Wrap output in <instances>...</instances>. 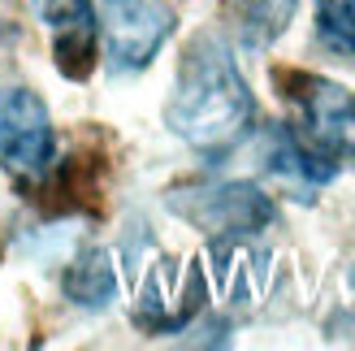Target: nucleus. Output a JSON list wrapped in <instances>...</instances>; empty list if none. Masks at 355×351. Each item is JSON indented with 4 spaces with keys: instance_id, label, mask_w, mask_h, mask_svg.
<instances>
[{
    "instance_id": "6",
    "label": "nucleus",
    "mask_w": 355,
    "mask_h": 351,
    "mask_svg": "<svg viewBox=\"0 0 355 351\" xmlns=\"http://www.w3.org/2000/svg\"><path fill=\"white\" fill-rule=\"evenodd\" d=\"M204 304V273L195 265H178V260H161L148 273L144 300H139V325L148 329H178L187 325Z\"/></svg>"
},
{
    "instance_id": "8",
    "label": "nucleus",
    "mask_w": 355,
    "mask_h": 351,
    "mask_svg": "<svg viewBox=\"0 0 355 351\" xmlns=\"http://www.w3.org/2000/svg\"><path fill=\"white\" fill-rule=\"evenodd\" d=\"M299 0H225V22L243 48H269L291 26Z\"/></svg>"
},
{
    "instance_id": "5",
    "label": "nucleus",
    "mask_w": 355,
    "mask_h": 351,
    "mask_svg": "<svg viewBox=\"0 0 355 351\" xmlns=\"http://www.w3.org/2000/svg\"><path fill=\"white\" fill-rule=\"evenodd\" d=\"M169 204L187 221L204 225L208 234H225V239L252 234V230H260V225L273 221V204L264 200L256 187H247V182H225V187L191 191V200L187 196H169Z\"/></svg>"
},
{
    "instance_id": "4",
    "label": "nucleus",
    "mask_w": 355,
    "mask_h": 351,
    "mask_svg": "<svg viewBox=\"0 0 355 351\" xmlns=\"http://www.w3.org/2000/svg\"><path fill=\"white\" fill-rule=\"evenodd\" d=\"M100 17L117 69H144L173 35V9L165 0H100Z\"/></svg>"
},
{
    "instance_id": "9",
    "label": "nucleus",
    "mask_w": 355,
    "mask_h": 351,
    "mask_svg": "<svg viewBox=\"0 0 355 351\" xmlns=\"http://www.w3.org/2000/svg\"><path fill=\"white\" fill-rule=\"evenodd\" d=\"M65 295L78 308H109V300L117 295V273L109 265L104 252H83L74 265L65 269Z\"/></svg>"
},
{
    "instance_id": "2",
    "label": "nucleus",
    "mask_w": 355,
    "mask_h": 351,
    "mask_svg": "<svg viewBox=\"0 0 355 351\" xmlns=\"http://www.w3.org/2000/svg\"><path fill=\"white\" fill-rule=\"evenodd\" d=\"M291 83V100L299 109V139L312 148L338 161V156L355 152V96L347 87L329 83V78H316V74H286Z\"/></svg>"
},
{
    "instance_id": "3",
    "label": "nucleus",
    "mask_w": 355,
    "mask_h": 351,
    "mask_svg": "<svg viewBox=\"0 0 355 351\" xmlns=\"http://www.w3.org/2000/svg\"><path fill=\"white\" fill-rule=\"evenodd\" d=\"M52 121L44 100L26 92V87H9L0 92V161L13 169L17 178H44L52 169Z\"/></svg>"
},
{
    "instance_id": "7",
    "label": "nucleus",
    "mask_w": 355,
    "mask_h": 351,
    "mask_svg": "<svg viewBox=\"0 0 355 351\" xmlns=\"http://www.w3.org/2000/svg\"><path fill=\"white\" fill-rule=\"evenodd\" d=\"M44 26L57 44V65L69 78H87L96 57V9L92 0H35Z\"/></svg>"
},
{
    "instance_id": "10",
    "label": "nucleus",
    "mask_w": 355,
    "mask_h": 351,
    "mask_svg": "<svg viewBox=\"0 0 355 351\" xmlns=\"http://www.w3.org/2000/svg\"><path fill=\"white\" fill-rule=\"evenodd\" d=\"M316 35L329 52L355 57V0H316Z\"/></svg>"
},
{
    "instance_id": "1",
    "label": "nucleus",
    "mask_w": 355,
    "mask_h": 351,
    "mask_svg": "<svg viewBox=\"0 0 355 351\" xmlns=\"http://www.w3.org/2000/svg\"><path fill=\"white\" fill-rule=\"evenodd\" d=\"M256 117L252 92L239 74V65L230 61L225 44H217L212 35L191 40L178 65V83L169 96L165 121L178 139H187L191 148H200L208 156L230 152L247 135Z\"/></svg>"
}]
</instances>
